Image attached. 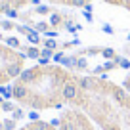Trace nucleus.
<instances>
[{"instance_id":"nucleus-1","label":"nucleus","mask_w":130,"mask_h":130,"mask_svg":"<svg viewBox=\"0 0 130 130\" xmlns=\"http://www.w3.org/2000/svg\"><path fill=\"white\" fill-rule=\"evenodd\" d=\"M67 105L82 109L100 130H130V92L107 77L77 73Z\"/></svg>"},{"instance_id":"nucleus-2","label":"nucleus","mask_w":130,"mask_h":130,"mask_svg":"<svg viewBox=\"0 0 130 130\" xmlns=\"http://www.w3.org/2000/svg\"><path fill=\"white\" fill-rule=\"evenodd\" d=\"M77 73L63 65L38 63L25 69L12 84V98L21 107L35 111L67 105V94Z\"/></svg>"},{"instance_id":"nucleus-3","label":"nucleus","mask_w":130,"mask_h":130,"mask_svg":"<svg viewBox=\"0 0 130 130\" xmlns=\"http://www.w3.org/2000/svg\"><path fill=\"white\" fill-rule=\"evenodd\" d=\"M27 56L8 44H0V86L15 80L25 71Z\"/></svg>"},{"instance_id":"nucleus-4","label":"nucleus","mask_w":130,"mask_h":130,"mask_svg":"<svg viewBox=\"0 0 130 130\" xmlns=\"http://www.w3.org/2000/svg\"><path fill=\"white\" fill-rule=\"evenodd\" d=\"M57 130H98L96 122L78 107H67L57 119Z\"/></svg>"},{"instance_id":"nucleus-5","label":"nucleus","mask_w":130,"mask_h":130,"mask_svg":"<svg viewBox=\"0 0 130 130\" xmlns=\"http://www.w3.org/2000/svg\"><path fill=\"white\" fill-rule=\"evenodd\" d=\"M31 2H35V0H0V15L2 13H13L17 10L29 6Z\"/></svg>"},{"instance_id":"nucleus-6","label":"nucleus","mask_w":130,"mask_h":130,"mask_svg":"<svg viewBox=\"0 0 130 130\" xmlns=\"http://www.w3.org/2000/svg\"><path fill=\"white\" fill-rule=\"evenodd\" d=\"M69 21H71V15L61 13V12H52V17H50V25H52L54 31L67 27V23H69Z\"/></svg>"},{"instance_id":"nucleus-7","label":"nucleus","mask_w":130,"mask_h":130,"mask_svg":"<svg viewBox=\"0 0 130 130\" xmlns=\"http://www.w3.org/2000/svg\"><path fill=\"white\" fill-rule=\"evenodd\" d=\"M17 130H57V126L56 124H52V122H46V121H31V122H27L25 126H21V128H17Z\"/></svg>"},{"instance_id":"nucleus-8","label":"nucleus","mask_w":130,"mask_h":130,"mask_svg":"<svg viewBox=\"0 0 130 130\" xmlns=\"http://www.w3.org/2000/svg\"><path fill=\"white\" fill-rule=\"evenodd\" d=\"M46 2L56 6H67V8H86L88 4H92V0H46Z\"/></svg>"},{"instance_id":"nucleus-9","label":"nucleus","mask_w":130,"mask_h":130,"mask_svg":"<svg viewBox=\"0 0 130 130\" xmlns=\"http://www.w3.org/2000/svg\"><path fill=\"white\" fill-rule=\"evenodd\" d=\"M102 2L109 6H119V8H124L130 12V0H102Z\"/></svg>"},{"instance_id":"nucleus-10","label":"nucleus","mask_w":130,"mask_h":130,"mask_svg":"<svg viewBox=\"0 0 130 130\" xmlns=\"http://www.w3.org/2000/svg\"><path fill=\"white\" fill-rule=\"evenodd\" d=\"M23 50H25V56L32 57V59H37V57L40 56V52H38L37 48H31V46H23Z\"/></svg>"},{"instance_id":"nucleus-11","label":"nucleus","mask_w":130,"mask_h":130,"mask_svg":"<svg viewBox=\"0 0 130 130\" xmlns=\"http://www.w3.org/2000/svg\"><path fill=\"white\" fill-rule=\"evenodd\" d=\"M15 109H17V105H13V103H10V102H2V111H6V113H13Z\"/></svg>"},{"instance_id":"nucleus-12","label":"nucleus","mask_w":130,"mask_h":130,"mask_svg":"<svg viewBox=\"0 0 130 130\" xmlns=\"http://www.w3.org/2000/svg\"><path fill=\"white\" fill-rule=\"evenodd\" d=\"M122 86H124V88H126V90L130 92V73H128V75L124 77V80H122Z\"/></svg>"},{"instance_id":"nucleus-13","label":"nucleus","mask_w":130,"mask_h":130,"mask_svg":"<svg viewBox=\"0 0 130 130\" xmlns=\"http://www.w3.org/2000/svg\"><path fill=\"white\" fill-rule=\"evenodd\" d=\"M13 119H15V121H19V119H23V111H21L19 107H17V109L13 111Z\"/></svg>"},{"instance_id":"nucleus-14","label":"nucleus","mask_w":130,"mask_h":130,"mask_svg":"<svg viewBox=\"0 0 130 130\" xmlns=\"http://www.w3.org/2000/svg\"><path fill=\"white\" fill-rule=\"evenodd\" d=\"M46 46L52 50V48H56V42H54V40H46Z\"/></svg>"}]
</instances>
